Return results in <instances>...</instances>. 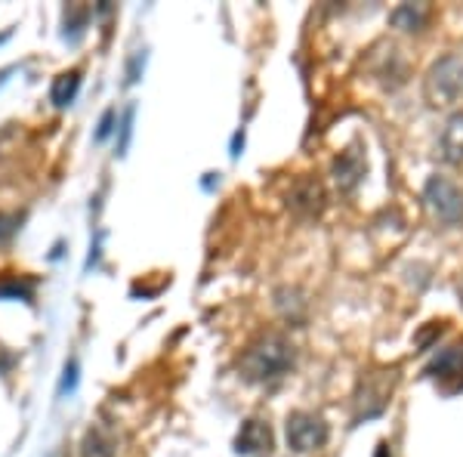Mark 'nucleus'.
<instances>
[{
  "label": "nucleus",
  "mask_w": 463,
  "mask_h": 457,
  "mask_svg": "<svg viewBox=\"0 0 463 457\" xmlns=\"http://www.w3.org/2000/svg\"><path fill=\"white\" fill-rule=\"evenodd\" d=\"M0 297H32V288L22 281H0Z\"/></svg>",
  "instance_id": "2eb2a0df"
},
{
  "label": "nucleus",
  "mask_w": 463,
  "mask_h": 457,
  "mask_svg": "<svg viewBox=\"0 0 463 457\" xmlns=\"http://www.w3.org/2000/svg\"><path fill=\"white\" fill-rule=\"evenodd\" d=\"M463 93V59L448 53L430 65L423 78V96L432 109H448L460 100Z\"/></svg>",
  "instance_id": "f03ea898"
},
{
  "label": "nucleus",
  "mask_w": 463,
  "mask_h": 457,
  "mask_svg": "<svg viewBox=\"0 0 463 457\" xmlns=\"http://www.w3.org/2000/svg\"><path fill=\"white\" fill-rule=\"evenodd\" d=\"M111 121H115V111H106L102 115V121H99V130H96V139H106L109 133H111Z\"/></svg>",
  "instance_id": "f3484780"
},
{
  "label": "nucleus",
  "mask_w": 463,
  "mask_h": 457,
  "mask_svg": "<svg viewBox=\"0 0 463 457\" xmlns=\"http://www.w3.org/2000/svg\"><path fill=\"white\" fill-rule=\"evenodd\" d=\"M80 457H118V436L102 424H93L80 442Z\"/></svg>",
  "instance_id": "9d476101"
},
{
  "label": "nucleus",
  "mask_w": 463,
  "mask_h": 457,
  "mask_svg": "<svg viewBox=\"0 0 463 457\" xmlns=\"http://www.w3.org/2000/svg\"><path fill=\"white\" fill-rule=\"evenodd\" d=\"M290 207L303 216H318L325 211V189L318 179H300L297 189L290 192Z\"/></svg>",
  "instance_id": "0eeeda50"
},
{
  "label": "nucleus",
  "mask_w": 463,
  "mask_h": 457,
  "mask_svg": "<svg viewBox=\"0 0 463 457\" xmlns=\"http://www.w3.org/2000/svg\"><path fill=\"white\" fill-rule=\"evenodd\" d=\"M392 384H395V377L386 380V371L380 374V384H374V374H364V380H362L364 393H358V421H362V417H374L386 408V402H390V395H392Z\"/></svg>",
  "instance_id": "39448f33"
},
{
  "label": "nucleus",
  "mask_w": 463,
  "mask_h": 457,
  "mask_svg": "<svg viewBox=\"0 0 463 457\" xmlns=\"http://www.w3.org/2000/svg\"><path fill=\"white\" fill-rule=\"evenodd\" d=\"M80 90V71H62L59 78L53 81V87H50V100H53L56 109H65L74 102V96H78Z\"/></svg>",
  "instance_id": "ddd939ff"
},
{
  "label": "nucleus",
  "mask_w": 463,
  "mask_h": 457,
  "mask_svg": "<svg viewBox=\"0 0 463 457\" xmlns=\"http://www.w3.org/2000/svg\"><path fill=\"white\" fill-rule=\"evenodd\" d=\"M74 386H78V362H69V365H65V377H62L59 393H71Z\"/></svg>",
  "instance_id": "dca6fc26"
},
{
  "label": "nucleus",
  "mask_w": 463,
  "mask_h": 457,
  "mask_svg": "<svg viewBox=\"0 0 463 457\" xmlns=\"http://www.w3.org/2000/svg\"><path fill=\"white\" fill-rule=\"evenodd\" d=\"M460 303H463V284H460Z\"/></svg>",
  "instance_id": "6ab92c4d"
},
{
  "label": "nucleus",
  "mask_w": 463,
  "mask_h": 457,
  "mask_svg": "<svg viewBox=\"0 0 463 457\" xmlns=\"http://www.w3.org/2000/svg\"><path fill=\"white\" fill-rule=\"evenodd\" d=\"M19 223H22L19 214H0V242H10L19 232Z\"/></svg>",
  "instance_id": "4468645a"
},
{
  "label": "nucleus",
  "mask_w": 463,
  "mask_h": 457,
  "mask_svg": "<svg viewBox=\"0 0 463 457\" xmlns=\"http://www.w3.org/2000/svg\"><path fill=\"white\" fill-rule=\"evenodd\" d=\"M285 436H288V448H294L297 454H309L325 448L327 424L325 417L312 414V411H294V414H288Z\"/></svg>",
  "instance_id": "20e7f679"
},
{
  "label": "nucleus",
  "mask_w": 463,
  "mask_h": 457,
  "mask_svg": "<svg viewBox=\"0 0 463 457\" xmlns=\"http://www.w3.org/2000/svg\"><path fill=\"white\" fill-rule=\"evenodd\" d=\"M294 343L281 331H266L248 343V349L238 358V371L248 384H269L294 368Z\"/></svg>",
  "instance_id": "f257e3e1"
},
{
  "label": "nucleus",
  "mask_w": 463,
  "mask_h": 457,
  "mask_svg": "<svg viewBox=\"0 0 463 457\" xmlns=\"http://www.w3.org/2000/svg\"><path fill=\"white\" fill-rule=\"evenodd\" d=\"M439 155L448 164L463 161V111H454L442 127V137H439Z\"/></svg>",
  "instance_id": "1a4fd4ad"
},
{
  "label": "nucleus",
  "mask_w": 463,
  "mask_h": 457,
  "mask_svg": "<svg viewBox=\"0 0 463 457\" xmlns=\"http://www.w3.org/2000/svg\"><path fill=\"white\" fill-rule=\"evenodd\" d=\"M362 174H364V161L355 148H346V152L334 161V179H337V186L343 192H353L358 186V179H362Z\"/></svg>",
  "instance_id": "9b49d317"
},
{
  "label": "nucleus",
  "mask_w": 463,
  "mask_h": 457,
  "mask_svg": "<svg viewBox=\"0 0 463 457\" xmlns=\"http://www.w3.org/2000/svg\"><path fill=\"white\" fill-rule=\"evenodd\" d=\"M430 19V6L427 4H402L392 10L390 22L395 28H402V32H420L423 25H427Z\"/></svg>",
  "instance_id": "f8f14e48"
},
{
  "label": "nucleus",
  "mask_w": 463,
  "mask_h": 457,
  "mask_svg": "<svg viewBox=\"0 0 463 457\" xmlns=\"http://www.w3.org/2000/svg\"><path fill=\"white\" fill-rule=\"evenodd\" d=\"M374 457H392L390 454V445H377V454Z\"/></svg>",
  "instance_id": "a211bd4d"
},
{
  "label": "nucleus",
  "mask_w": 463,
  "mask_h": 457,
  "mask_svg": "<svg viewBox=\"0 0 463 457\" xmlns=\"http://www.w3.org/2000/svg\"><path fill=\"white\" fill-rule=\"evenodd\" d=\"M423 201H427L432 216L445 226H460L463 223V192L451 179L430 176L427 186H423Z\"/></svg>",
  "instance_id": "7ed1b4c3"
},
{
  "label": "nucleus",
  "mask_w": 463,
  "mask_h": 457,
  "mask_svg": "<svg viewBox=\"0 0 463 457\" xmlns=\"http://www.w3.org/2000/svg\"><path fill=\"white\" fill-rule=\"evenodd\" d=\"M430 377L439 380V386L445 389V380L454 377L458 389H463V340H458L454 347H448L439 352V358L430 365Z\"/></svg>",
  "instance_id": "423d86ee"
},
{
  "label": "nucleus",
  "mask_w": 463,
  "mask_h": 457,
  "mask_svg": "<svg viewBox=\"0 0 463 457\" xmlns=\"http://www.w3.org/2000/svg\"><path fill=\"white\" fill-rule=\"evenodd\" d=\"M272 448V433H269V424L260 421H244L241 433L235 439V452L238 454H266Z\"/></svg>",
  "instance_id": "6e6552de"
}]
</instances>
